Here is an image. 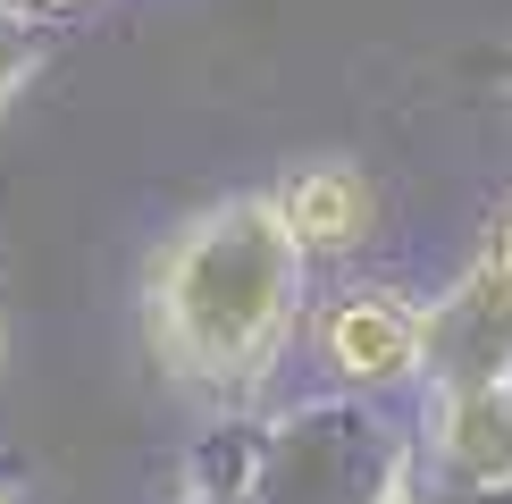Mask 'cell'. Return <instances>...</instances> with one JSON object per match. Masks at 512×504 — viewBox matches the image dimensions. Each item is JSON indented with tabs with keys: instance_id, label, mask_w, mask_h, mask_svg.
<instances>
[{
	"instance_id": "6da1fadb",
	"label": "cell",
	"mask_w": 512,
	"mask_h": 504,
	"mask_svg": "<svg viewBox=\"0 0 512 504\" xmlns=\"http://www.w3.org/2000/svg\"><path fill=\"white\" fill-rule=\"evenodd\" d=\"M303 252H294L277 194H227L185 219L143 278V336L152 362L194 404L244 412L269 387L277 353L303 320Z\"/></svg>"
},
{
	"instance_id": "7a4b0ae2",
	"label": "cell",
	"mask_w": 512,
	"mask_h": 504,
	"mask_svg": "<svg viewBox=\"0 0 512 504\" xmlns=\"http://www.w3.org/2000/svg\"><path fill=\"white\" fill-rule=\"evenodd\" d=\"M177 504H412V429L370 395L219 420L185 462Z\"/></svg>"
},
{
	"instance_id": "3957f363",
	"label": "cell",
	"mask_w": 512,
	"mask_h": 504,
	"mask_svg": "<svg viewBox=\"0 0 512 504\" xmlns=\"http://www.w3.org/2000/svg\"><path fill=\"white\" fill-rule=\"evenodd\" d=\"M311 345L328 362L336 395H395V387H420L429 370V303L412 286H387V278H353L319 303L311 320Z\"/></svg>"
},
{
	"instance_id": "277c9868",
	"label": "cell",
	"mask_w": 512,
	"mask_h": 504,
	"mask_svg": "<svg viewBox=\"0 0 512 504\" xmlns=\"http://www.w3.org/2000/svg\"><path fill=\"white\" fill-rule=\"evenodd\" d=\"M512 378V278L487 261V244L471 252L454 286L429 303V395H462V387H504Z\"/></svg>"
},
{
	"instance_id": "5b68a950",
	"label": "cell",
	"mask_w": 512,
	"mask_h": 504,
	"mask_svg": "<svg viewBox=\"0 0 512 504\" xmlns=\"http://www.w3.org/2000/svg\"><path fill=\"white\" fill-rule=\"evenodd\" d=\"M277 219L303 261H345L378 236V185L361 160H311L277 185Z\"/></svg>"
},
{
	"instance_id": "8992f818",
	"label": "cell",
	"mask_w": 512,
	"mask_h": 504,
	"mask_svg": "<svg viewBox=\"0 0 512 504\" xmlns=\"http://www.w3.org/2000/svg\"><path fill=\"white\" fill-rule=\"evenodd\" d=\"M429 462H437V488H504L512 479V378L429 395Z\"/></svg>"
},
{
	"instance_id": "52a82bcc",
	"label": "cell",
	"mask_w": 512,
	"mask_h": 504,
	"mask_svg": "<svg viewBox=\"0 0 512 504\" xmlns=\"http://www.w3.org/2000/svg\"><path fill=\"white\" fill-rule=\"evenodd\" d=\"M42 59H51V26H42L26 0H0V110L42 76Z\"/></svg>"
},
{
	"instance_id": "ba28073f",
	"label": "cell",
	"mask_w": 512,
	"mask_h": 504,
	"mask_svg": "<svg viewBox=\"0 0 512 504\" xmlns=\"http://www.w3.org/2000/svg\"><path fill=\"white\" fill-rule=\"evenodd\" d=\"M412 504H512V479L504 488H412Z\"/></svg>"
},
{
	"instance_id": "9c48e42d",
	"label": "cell",
	"mask_w": 512,
	"mask_h": 504,
	"mask_svg": "<svg viewBox=\"0 0 512 504\" xmlns=\"http://www.w3.org/2000/svg\"><path fill=\"white\" fill-rule=\"evenodd\" d=\"M487 261H496L504 278H512V202L496 210V227H487Z\"/></svg>"
},
{
	"instance_id": "30bf717a",
	"label": "cell",
	"mask_w": 512,
	"mask_h": 504,
	"mask_svg": "<svg viewBox=\"0 0 512 504\" xmlns=\"http://www.w3.org/2000/svg\"><path fill=\"white\" fill-rule=\"evenodd\" d=\"M17 496H26V462L0 446V504H17Z\"/></svg>"
},
{
	"instance_id": "8fae6325",
	"label": "cell",
	"mask_w": 512,
	"mask_h": 504,
	"mask_svg": "<svg viewBox=\"0 0 512 504\" xmlns=\"http://www.w3.org/2000/svg\"><path fill=\"white\" fill-rule=\"evenodd\" d=\"M34 17H59V9H84V0H26Z\"/></svg>"
},
{
	"instance_id": "7c38bea8",
	"label": "cell",
	"mask_w": 512,
	"mask_h": 504,
	"mask_svg": "<svg viewBox=\"0 0 512 504\" xmlns=\"http://www.w3.org/2000/svg\"><path fill=\"white\" fill-rule=\"evenodd\" d=\"M0 362H9V320H0Z\"/></svg>"
}]
</instances>
